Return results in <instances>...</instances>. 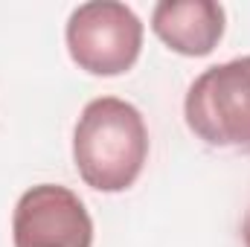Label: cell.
Wrapping results in <instances>:
<instances>
[{"label":"cell","mask_w":250,"mask_h":247,"mask_svg":"<svg viewBox=\"0 0 250 247\" xmlns=\"http://www.w3.org/2000/svg\"><path fill=\"white\" fill-rule=\"evenodd\" d=\"M12 239L15 247H90L93 221L73 189L38 184L15 206Z\"/></svg>","instance_id":"4"},{"label":"cell","mask_w":250,"mask_h":247,"mask_svg":"<svg viewBox=\"0 0 250 247\" xmlns=\"http://www.w3.org/2000/svg\"><path fill=\"white\" fill-rule=\"evenodd\" d=\"M184 117L207 145L250 151V56L207 67L189 84Z\"/></svg>","instance_id":"2"},{"label":"cell","mask_w":250,"mask_h":247,"mask_svg":"<svg viewBox=\"0 0 250 247\" xmlns=\"http://www.w3.org/2000/svg\"><path fill=\"white\" fill-rule=\"evenodd\" d=\"M148 157L143 114L117 96L84 105L73 131V163L79 178L96 192H125L137 184Z\"/></svg>","instance_id":"1"},{"label":"cell","mask_w":250,"mask_h":247,"mask_svg":"<svg viewBox=\"0 0 250 247\" xmlns=\"http://www.w3.org/2000/svg\"><path fill=\"white\" fill-rule=\"evenodd\" d=\"M224 6L215 0H160L151 12L154 35L175 53L209 56L224 35Z\"/></svg>","instance_id":"5"},{"label":"cell","mask_w":250,"mask_h":247,"mask_svg":"<svg viewBox=\"0 0 250 247\" xmlns=\"http://www.w3.org/2000/svg\"><path fill=\"white\" fill-rule=\"evenodd\" d=\"M67 50L90 76H123L143 50L140 18L117 0H93L73 9L67 21Z\"/></svg>","instance_id":"3"},{"label":"cell","mask_w":250,"mask_h":247,"mask_svg":"<svg viewBox=\"0 0 250 247\" xmlns=\"http://www.w3.org/2000/svg\"><path fill=\"white\" fill-rule=\"evenodd\" d=\"M242 239H245V247H250V212L245 218V227H242Z\"/></svg>","instance_id":"6"}]
</instances>
